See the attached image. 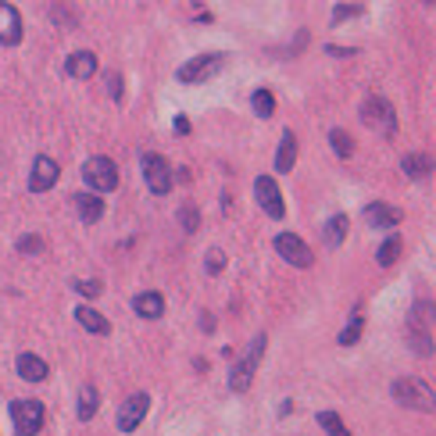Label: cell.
I'll list each match as a JSON object with an SVG mask.
<instances>
[{
    "instance_id": "cell-18",
    "label": "cell",
    "mask_w": 436,
    "mask_h": 436,
    "mask_svg": "<svg viewBox=\"0 0 436 436\" xmlns=\"http://www.w3.org/2000/svg\"><path fill=\"white\" fill-rule=\"evenodd\" d=\"M401 169H404L408 179H429V176H433V158H429L426 151L404 154V158H401Z\"/></svg>"
},
{
    "instance_id": "cell-16",
    "label": "cell",
    "mask_w": 436,
    "mask_h": 436,
    "mask_svg": "<svg viewBox=\"0 0 436 436\" xmlns=\"http://www.w3.org/2000/svg\"><path fill=\"white\" fill-rule=\"evenodd\" d=\"M133 311L140 319H161L164 315V297L158 294V290H143V294L133 297Z\"/></svg>"
},
{
    "instance_id": "cell-5",
    "label": "cell",
    "mask_w": 436,
    "mask_h": 436,
    "mask_svg": "<svg viewBox=\"0 0 436 436\" xmlns=\"http://www.w3.org/2000/svg\"><path fill=\"white\" fill-rule=\"evenodd\" d=\"M143 179H147V190L154 197H164L172 190V164L164 161L161 154H143Z\"/></svg>"
},
{
    "instance_id": "cell-29",
    "label": "cell",
    "mask_w": 436,
    "mask_h": 436,
    "mask_svg": "<svg viewBox=\"0 0 436 436\" xmlns=\"http://www.w3.org/2000/svg\"><path fill=\"white\" fill-rule=\"evenodd\" d=\"M361 329H365V319H361V315H354V319H350V322H347V329H343V333H340V343H343V347H350V343H358V340H361Z\"/></svg>"
},
{
    "instance_id": "cell-3",
    "label": "cell",
    "mask_w": 436,
    "mask_h": 436,
    "mask_svg": "<svg viewBox=\"0 0 436 436\" xmlns=\"http://www.w3.org/2000/svg\"><path fill=\"white\" fill-rule=\"evenodd\" d=\"M411 347L419 354H433V301H419L411 311Z\"/></svg>"
},
{
    "instance_id": "cell-24",
    "label": "cell",
    "mask_w": 436,
    "mask_h": 436,
    "mask_svg": "<svg viewBox=\"0 0 436 436\" xmlns=\"http://www.w3.org/2000/svg\"><path fill=\"white\" fill-rule=\"evenodd\" d=\"M401 251H404V243H401V236H386V243L376 251V265H383V268H390L393 261L401 258Z\"/></svg>"
},
{
    "instance_id": "cell-35",
    "label": "cell",
    "mask_w": 436,
    "mask_h": 436,
    "mask_svg": "<svg viewBox=\"0 0 436 436\" xmlns=\"http://www.w3.org/2000/svg\"><path fill=\"white\" fill-rule=\"evenodd\" d=\"M108 93H111L115 100L122 97V75H118V72H108Z\"/></svg>"
},
{
    "instance_id": "cell-7",
    "label": "cell",
    "mask_w": 436,
    "mask_h": 436,
    "mask_svg": "<svg viewBox=\"0 0 436 436\" xmlns=\"http://www.w3.org/2000/svg\"><path fill=\"white\" fill-rule=\"evenodd\" d=\"M222 65H225V54H200L193 61H186L176 75H179V82H207L211 75L222 72Z\"/></svg>"
},
{
    "instance_id": "cell-4",
    "label": "cell",
    "mask_w": 436,
    "mask_h": 436,
    "mask_svg": "<svg viewBox=\"0 0 436 436\" xmlns=\"http://www.w3.org/2000/svg\"><path fill=\"white\" fill-rule=\"evenodd\" d=\"M393 397H397L404 408H415V411H433V386H426L422 379H397L393 383Z\"/></svg>"
},
{
    "instance_id": "cell-17",
    "label": "cell",
    "mask_w": 436,
    "mask_h": 436,
    "mask_svg": "<svg viewBox=\"0 0 436 436\" xmlns=\"http://www.w3.org/2000/svg\"><path fill=\"white\" fill-rule=\"evenodd\" d=\"M15 368H18V376H22L26 383H44L47 379V361L44 358H36V354H18V361H15Z\"/></svg>"
},
{
    "instance_id": "cell-13",
    "label": "cell",
    "mask_w": 436,
    "mask_h": 436,
    "mask_svg": "<svg viewBox=\"0 0 436 436\" xmlns=\"http://www.w3.org/2000/svg\"><path fill=\"white\" fill-rule=\"evenodd\" d=\"M57 161L54 158H47V154H39L36 161H32V176H29V190L32 193H47L50 186L57 182Z\"/></svg>"
},
{
    "instance_id": "cell-23",
    "label": "cell",
    "mask_w": 436,
    "mask_h": 436,
    "mask_svg": "<svg viewBox=\"0 0 436 436\" xmlns=\"http://www.w3.org/2000/svg\"><path fill=\"white\" fill-rule=\"evenodd\" d=\"M97 404H100L97 386H82V390H79V419H82V422L93 419V415H97Z\"/></svg>"
},
{
    "instance_id": "cell-8",
    "label": "cell",
    "mask_w": 436,
    "mask_h": 436,
    "mask_svg": "<svg viewBox=\"0 0 436 436\" xmlns=\"http://www.w3.org/2000/svg\"><path fill=\"white\" fill-rule=\"evenodd\" d=\"M276 254L286 258V265H294V268H307L311 261H315L311 247H307L297 233H279V236H276Z\"/></svg>"
},
{
    "instance_id": "cell-11",
    "label": "cell",
    "mask_w": 436,
    "mask_h": 436,
    "mask_svg": "<svg viewBox=\"0 0 436 436\" xmlns=\"http://www.w3.org/2000/svg\"><path fill=\"white\" fill-rule=\"evenodd\" d=\"M22 44V15L15 4L0 0V47H18Z\"/></svg>"
},
{
    "instance_id": "cell-9",
    "label": "cell",
    "mask_w": 436,
    "mask_h": 436,
    "mask_svg": "<svg viewBox=\"0 0 436 436\" xmlns=\"http://www.w3.org/2000/svg\"><path fill=\"white\" fill-rule=\"evenodd\" d=\"M254 197H258V207H265L268 218H283L286 215V204H283V193H279V182L272 176H258L254 182Z\"/></svg>"
},
{
    "instance_id": "cell-26",
    "label": "cell",
    "mask_w": 436,
    "mask_h": 436,
    "mask_svg": "<svg viewBox=\"0 0 436 436\" xmlns=\"http://www.w3.org/2000/svg\"><path fill=\"white\" fill-rule=\"evenodd\" d=\"M319 426H322L329 436H350V429L340 422V415H337V411H319Z\"/></svg>"
},
{
    "instance_id": "cell-27",
    "label": "cell",
    "mask_w": 436,
    "mask_h": 436,
    "mask_svg": "<svg viewBox=\"0 0 436 436\" xmlns=\"http://www.w3.org/2000/svg\"><path fill=\"white\" fill-rule=\"evenodd\" d=\"M179 225L186 233H197L200 229V207L197 204H182L179 207Z\"/></svg>"
},
{
    "instance_id": "cell-10",
    "label": "cell",
    "mask_w": 436,
    "mask_h": 436,
    "mask_svg": "<svg viewBox=\"0 0 436 436\" xmlns=\"http://www.w3.org/2000/svg\"><path fill=\"white\" fill-rule=\"evenodd\" d=\"M261 350H265V337H258V340L251 343V354H247L243 361H236L233 376H229V390H233V393H243L247 386H251V376H254V368H258V361H261Z\"/></svg>"
},
{
    "instance_id": "cell-34",
    "label": "cell",
    "mask_w": 436,
    "mask_h": 436,
    "mask_svg": "<svg viewBox=\"0 0 436 436\" xmlns=\"http://www.w3.org/2000/svg\"><path fill=\"white\" fill-rule=\"evenodd\" d=\"M350 15H361V4H340V8L333 11V26H340L343 18H350Z\"/></svg>"
},
{
    "instance_id": "cell-25",
    "label": "cell",
    "mask_w": 436,
    "mask_h": 436,
    "mask_svg": "<svg viewBox=\"0 0 436 436\" xmlns=\"http://www.w3.org/2000/svg\"><path fill=\"white\" fill-rule=\"evenodd\" d=\"M251 104H254V111H258V118H272V115H276V97H272V93H268V90H254Z\"/></svg>"
},
{
    "instance_id": "cell-33",
    "label": "cell",
    "mask_w": 436,
    "mask_h": 436,
    "mask_svg": "<svg viewBox=\"0 0 436 436\" xmlns=\"http://www.w3.org/2000/svg\"><path fill=\"white\" fill-rule=\"evenodd\" d=\"M50 15H54V22H61V26H75V15H72L65 4H54Z\"/></svg>"
},
{
    "instance_id": "cell-6",
    "label": "cell",
    "mask_w": 436,
    "mask_h": 436,
    "mask_svg": "<svg viewBox=\"0 0 436 436\" xmlns=\"http://www.w3.org/2000/svg\"><path fill=\"white\" fill-rule=\"evenodd\" d=\"M11 419L18 436H36L44 429V404L39 401H15L11 404Z\"/></svg>"
},
{
    "instance_id": "cell-2",
    "label": "cell",
    "mask_w": 436,
    "mask_h": 436,
    "mask_svg": "<svg viewBox=\"0 0 436 436\" xmlns=\"http://www.w3.org/2000/svg\"><path fill=\"white\" fill-rule=\"evenodd\" d=\"M361 122L368 129H379L383 136H393V129H397V115H393V104L386 97H368L361 104Z\"/></svg>"
},
{
    "instance_id": "cell-31",
    "label": "cell",
    "mask_w": 436,
    "mask_h": 436,
    "mask_svg": "<svg viewBox=\"0 0 436 436\" xmlns=\"http://www.w3.org/2000/svg\"><path fill=\"white\" fill-rule=\"evenodd\" d=\"M204 265H207V272H211V276H218L222 268H225V254H222V251H207Z\"/></svg>"
},
{
    "instance_id": "cell-14",
    "label": "cell",
    "mask_w": 436,
    "mask_h": 436,
    "mask_svg": "<svg viewBox=\"0 0 436 436\" xmlns=\"http://www.w3.org/2000/svg\"><path fill=\"white\" fill-rule=\"evenodd\" d=\"M365 222L372 229H393V225H401V207H393L386 200H376L365 207Z\"/></svg>"
},
{
    "instance_id": "cell-30",
    "label": "cell",
    "mask_w": 436,
    "mask_h": 436,
    "mask_svg": "<svg viewBox=\"0 0 436 436\" xmlns=\"http://www.w3.org/2000/svg\"><path fill=\"white\" fill-rule=\"evenodd\" d=\"M72 286H75V290H79V294H82V297H86V301L100 297V290H104V286H100V279H75Z\"/></svg>"
},
{
    "instance_id": "cell-28",
    "label": "cell",
    "mask_w": 436,
    "mask_h": 436,
    "mask_svg": "<svg viewBox=\"0 0 436 436\" xmlns=\"http://www.w3.org/2000/svg\"><path fill=\"white\" fill-rule=\"evenodd\" d=\"M329 143H333V151H337L340 158H350V154H354V136L343 133V129H333V133H329Z\"/></svg>"
},
{
    "instance_id": "cell-19",
    "label": "cell",
    "mask_w": 436,
    "mask_h": 436,
    "mask_svg": "<svg viewBox=\"0 0 436 436\" xmlns=\"http://www.w3.org/2000/svg\"><path fill=\"white\" fill-rule=\"evenodd\" d=\"M294 161H297V136L286 129V133H283V140H279L276 169H279V172H290V169H294Z\"/></svg>"
},
{
    "instance_id": "cell-32",
    "label": "cell",
    "mask_w": 436,
    "mask_h": 436,
    "mask_svg": "<svg viewBox=\"0 0 436 436\" xmlns=\"http://www.w3.org/2000/svg\"><path fill=\"white\" fill-rule=\"evenodd\" d=\"M18 251H22V254H39V251H44V240H39V236H26V240H18Z\"/></svg>"
},
{
    "instance_id": "cell-21",
    "label": "cell",
    "mask_w": 436,
    "mask_h": 436,
    "mask_svg": "<svg viewBox=\"0 0 436 436\" xmlns=\"http://www.w3.org/2000/svg\"><path fill=\"white\" fill-rule=\"evenodd\" d=\"M75 211L82 222H97L104 215V200L93 197V193H75Z\"/></svg>"
},
{
    "instance_id": "cell-15",
    "label": "cell",
    "mask_w": 436,
    "mask_h": 436,
    "mask_svg": "<svg viewBox=\"0 0 436 436\" xmlns=\"http://www.w3.org/2000/svg\"><path fill=\"white\" fill-rule=\"evenodd\" d=\"M65 72L72 79H93L97 75V54L93 50H75V54H68Z\"/></svg>"
},
{
    "instance_id": "cell-37",
    "label": "cell",
    "mask_w": 436,
    "mask_h": 436,
    "mask_svg": "<svg viewBox=\"0 0 436 436\" xmlns=\"http://www.w3.org/2000/svg\"><path fill=\"white\" fill-rule=\"evenodd\" d=\"M429 4H433V0H429Z\"/></svg>"
},
{
    "instance_id": "cell-22",
    "label": "cell",
    "mask_w": 436,
    "mask_h": 436,
    "mask_svg": "<svg viewBox=\"0 0 436 436\" xmlns=\"http://www.w3.org/2000/svg\"><path fill=\"white\" fill-rule=\"evenodd\" d=\"M347 229H350V222H347V215H333V218H329V222H325V229H322V236H325V243H329V247H337V243H343Z\"/></svg>"
},
{
    "instance_id": "cell-12",
    "label": "cell",
    "mask_w": 436,
    "mask_h": 436,
    "mask_svg": "<svg viewBox=\"0 0 436 436\" xmlns=\"http://www.w3.org/2000/svg\"><path fill=\"white\" fill-rule=\"evenodd\" d=\"M147 408H151V397H147V393H133V397L118 408V429H122V433H133L143 419H147Z\"/></svg>"
},
{
    "instance_id": "cell-1",
    "label": "cell",
    "mask_w": 436,
    "mask_h": 436,
    "mask_svg": "<svg viewBox=\"0 0 436 436\" xmlns=\"http://www.w3.org/2000/svg\"><path fill=\"white\" fill-rule=\"evenodd\" d=\"M82 179H86L90 190L111 193V190H118V164H115L111 158L97 154V158H90L86 164H82Z\"/></svg>"
},
{
    "instance_id": "cell-20",
    "label": "cell",
    "mask_w": 436,
    "mask_h": 436,
    "mask_svg": "<svg viewBox=\"0 0 436 436\" xmlns=\"http://www.w3.org/2000/svg\"><path fill=\"white\" fill-rule=\"evenodd\" d=\"M75 322H79L82 329H90V333H97V337H108V333H111L108 319L97 315V311H90V307H75Z\"/></svg>"
},
{
    "instance_id": "cell-36",
    "label": "cell",
    "mask_w": 436,
    "mask_h": 436,
    "mask_svg": "<svg viewBox=\"0 0 436 436\" xmlns=\"http://www.w3.org/2000/svg\"><path fill=\"white\" fill-rule=\"evenodd\" d=\"M176 129L186 136V133H190V118H182V115H179V118H176Z\"/></svg>"
}]
</instances>
